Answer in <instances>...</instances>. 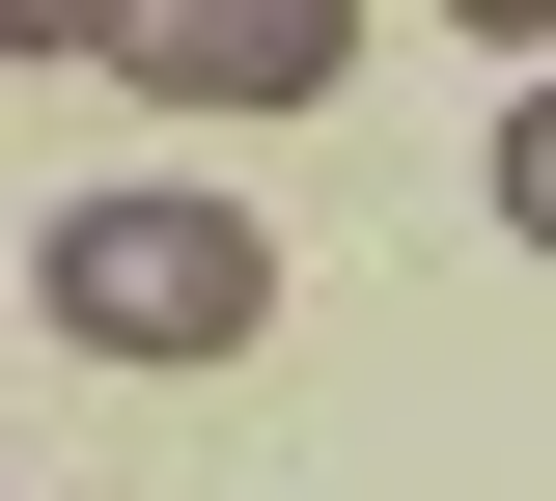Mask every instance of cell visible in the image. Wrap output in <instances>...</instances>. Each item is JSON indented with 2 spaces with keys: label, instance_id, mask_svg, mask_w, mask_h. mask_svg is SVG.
I'll use <instances>...</instances> for the list:
<instances>
[{
  "label": "cell",
  "instance_id": "1",
  "mask_svg": "<svg viewBox=\"0 0 556 501\" xmlns=\"http://www.w3.org/2000/svg\"><path fill=\"white\" fill-rule=\"evenodd\" d=\"M28 306H56L84 362H251L278 223L251 196H56V223H28Z\"/></svg>",
  "mask_w": 556,
  "mask_h": 501
},
{
  "label": "cell",
  "instance_id": "2",
  "mask_svg": "<svg viewBox=\"0 0 556 501\" xmlns=\"http://www.w3.org/2000/svg\"><path fill=\"white\" fill-rule=\"evenodd\" d=\"M84 57H112L139 112H334V57H362V0H112Z\"/></svg>",
  "mask_w": 556,
  "mask_h": 501
},
{
  "label": "cell",
  "instance_id": "3",
  "mask_svg": "<svg viewBox=\"0 0 556 501\" xmlns=\"http://www.w3.org/2000/svg\"><path fill=\"white\" fill-rule=\"evenodd\" d=\"M84 28H112V0H0V57H84Z\"/></svg>",
  "mask_w": 556,
  "mask_h": 501
},
{
  "label": "cell",
  "instance_id": "4",
  "mask_svg": "<svg viewBox=\"0 0 556 501\" xmlns=\"http://www.w3.org/2000/svg\"><path fill=\"white\" fill-rule=\"evenodd\" d=\"M445 28H473V57H529V28H556V0H445Z\"/></svg>",
  "mask_w": 556,
  "mask_h": 501
}]
</instances>
